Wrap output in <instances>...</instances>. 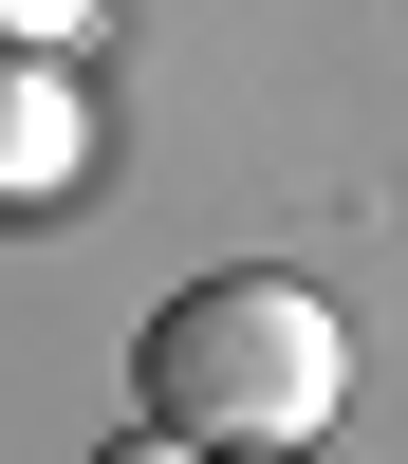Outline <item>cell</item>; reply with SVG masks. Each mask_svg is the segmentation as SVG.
<instances>
[{"instance_id": "cell-1", "label": "cell", "mask_w": 408, "mask_h": 464, "mask_svg": "<svg viewBox=\"0 0 408 464\" xmlns=\"http://www.w3.org/2000/svg\"><path fill=\"white\" fill-rule=\"evenodd\" d=\"M334 391H353V316H334L316 279H279V260H242V279H185L167 316H148V409L130 446H316Z\"/></svg>"}, {"instance_id": "cell-2", "label": "cell", "mask_w": 408, "mask_h": 464, "mask_svg": "<svg viewBox=\"0 0 408 464\" xmlns=\"http://www.w3.org/2000/svg\"><path fill=\"white\" fill-rule=\"evenodd\" d=\"M37 186H74V93L0 37V205H37Z\"/></svg>"}, {"instance_id": "cell-3", "label": "cell", "mask_w": 408, "mask_h": 464, "mask_svg": "<svg viewBox=\"0 0 408 464\" xmlns=\"http://www.w3.org/2000/svg\"><path fill=\"white\" fill-rule=\"evenodd\" d=\"M0 37H19V56H56V37H93V0H0Z\"/></svg>"}]
</instances>
